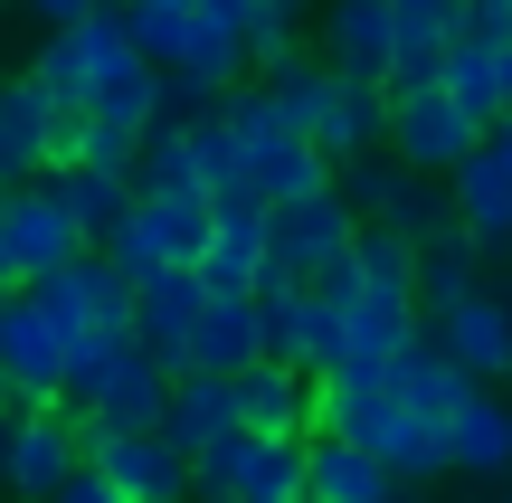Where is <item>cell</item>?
<instances>
[{"instance_id":"1","label":"cell","mask_w":512,"mask_h":503,"mask_svg":"<svg viewBox=\"0 0 512 503\" xmlns=\"http://www.w3.org/2000/svg\"><path fill=\"white\" fill-rule=\"evenodd\" d=\"M171 361H152L133 333H114V342H86L76 352V371H67V409L86 418L95 437H152L162 428V409H171Z\"/></svg>"},{"instance_id":"2","label":"cell","mask_w":512,"mask_h":503,"mask_svg":"<svg viewBox=\"0 0 512 503\" xmlns=\"http://www.w3.org/2000/svg\"><path fill=\"white\" fill-rule=\"evenodd\" d=\"M219 114H228V133L247 143V200H256V209H285V200L332 190V162L285 124V114H275V95L256 86V76H247L238 95H219Z\"/></svg>"},{"instance_id":"3","label":"cell","mask_w":512,"mask_h":503,"mask_svg":"<svg viewBox=\"0 0 512 503\" xmlns=\"http://www.w3.org/2000/svg\"><path fill=\"white\" fill-rule=\"evenodd\" d=\"M332 190H342V209H351L361 228H389V238H408V247L456 238V200H446V181H427V171L389 162V152L342 162V171H332Z\"/></svg>"},{"instance_id":"4","label":"cell","mask_w":512,"mask_h":503,"mask_svg":"<svg viewBox=\"0 0 512 503\" xmlns=\"http://www.w3.org/2000/svg\"><path fill=\"white\" fill-rule=\"evenodd\" d=\"M133 67H143V48H133L124 10L86 19V29H48V38H38V57H29V76L48 86V105H57V114H86L95 95L124 86Z\"/></svg>"},{"instance_id":"5","label":"cell","mask_w":512,"mask_h":503,"mask_svg":"<svg viewBox=\"0 0 512 503\" xmlns=\"http://www.w3.org/2000/svg\"><path fill=\"white\" fill-rule=\"evenodd\" d=\"M209 228H219V209H209L200 190H143L133 219L105 238V257L124 266L133 285H152V276H171V266H200L209 257Z\"/></svg>"},{"instance_id":"6","label":"cell","mask_w":512,"mask_h":503,"mask_svg":"<svg viewBox=\"0 0 512 503\" xmlns=\"http://www.w3.org/2000/svg\"><path fill=\"white\" fill-rule=\"evenodd\" d=\"M475 152H484V124L446 86H389V162L427 171V181H456Z\"/></svg>"},{"instance_id":"7","label":"cell","mask_w":512,"mask_h":503,"mask_svg":"<svg viewBox=\"0 0 512 503\" xmlns=\"http://www.w3.org/2000/svg\"><path fill=\"white\" fill-rule=\"evenodd\" d=\"M67 475H86V428L76 409H10L0 418V494L10 503H48Z\"/></svg>"},{"instance_id":"8","label":"cell","mask_w":512,"mask_h":503,"mask_svg":"<svg viewBox=\"0 0 512 503\" xmlns=\"http://www.w3.org/2000/svg\"><path fill=\"white\" fill-rule=\"evenodd\" d=\"M351 238H361V219L342 209V190L266 209V285H323L332 266H351Z\"/></svg>"},{"instance_id":"9","label":"cell","mask_w":512,"mask_h":503,"mask_svg":"<svg viewBox=\"0 0 512 503\" xmlns=\"http://www.w3.org/2000/svg\"><path fill=\"white\" fill-rule=\"evenodd\" d=\"M67 371H76V342L57 333V314L19 285V295H0V380H10L19 409H57L67 399Z\"/></svg>"},{"instance_id":"10","label":"cell","mask_w":512,"mask_h":503,"mask_svg":"<svg viewBox=\"0 0 512 503\" xmlns=\"http://www.w3.org/2000/svg\"><path fill=\"white\" fill-rule=\"evenodd\" d=\"M304 494V447L294 437H219V447L190 466V503H285Z\"/></svg>"},{"instance_id":"11","label":"cell","mask_w":512,"mask_h":503,"mask_svg":"<svg viewBox=\"0 0 512 503\" xmlns=\"http://www.w3.org/2000/svg\"><path fill=\"white\" fill-rule=\"evenodd\" d=\"M38 304L57 314V333L86 352V342H114V333H133V276L105 257V247H86L76 266H57V276H38L29 285Z\"/></svg>"},{"instance_id":"12","label":"cell","mask_w":512,"mask_h":503,"mask_svg":"<svg viewBox=\"0 0 512 503\" xmlns=\"http://www.w3.org/2000/svg\"><path fill=\"white\" fill-rule=\"evenodd\" d=\"M256 314H266V361H294L304 380H332V371L351 361L342 304H332L323 285H266V295H256Z\"/></svg>"},{"instance_id":"13","label":"cell","mask_w":512,"mask_h":503,"mask_svg":"<svg viewBox=\"0 0 512 503\" xmlns=\"http://www.w3.org/2000/svg\"><path fill=\"white\" fill-rule=\"evenodd\" d=\"M0 257L19 266V285H38V276H57V266H76V257H86V228L67 219L57 181L0 190Z\"/></svg>"},{"instance_id":"14","label":"cell","mask_w":512,"mask_h":503,"mask_svg":"<svg viewBox=\"0 0 512 503\" xmlns=\"http://www.w3.org/2000/svg\"><path fill=\"white\" fill-rule=\"evenodd\" d=\"M57 124L67 114L48 105L29 67L0 76V190H29V181H57Z\"/></svg>"},{"instance_id":"15","label":"cell","mask_w":512,"mask_h":503,"mask_svg":"<svg viewBox=\"0 0 512 503\" xmlns=\"http://www.w3.org/2000/svg\"><path fill=\"white\" fill-rule=\"evenodd\" d=\"M323 38H313V57H323L332 76H361V86H389L399 76V10L389 0H323Z\"/></svg>"},{"instance_id":"16","label":"cell","mask_w":512,"mask_h":503,"mask_svg":"<svg viewBox=\"0 0 512 503\" xmlns=\"http://www.w3.org/2000/svg\"><path fill=\"white\" fill-rule=\"evenodd\" d=\"M446 200H456V228L484 247V266L512 257V114L484 133V152H475V162L446 181Z\"/></svg>"},{"instance_id":"17","label":"cell","mask_w":512,"mask_h":503,"mask_svg":"<svg viewBox=\"0 0 512 503\" xmlns=\"http://www.w3.org/2000/svg\"><path fill=\"white\" fill-rule=\"evenodd\" d=\"M76 428H86V418H76ZM86 466L105 475L124 503H190V456L171 447L162 428L152 437H95L86 428Z\"/></svg>"},{"instance_id":"18","label":"cell","mask_w":512,"mask_h":503,"mask_svg":"<svg viewBox=\"0 0 512 503\" xmlns=\"http://www.w3.org/2000/svg\"><path fill=\"white\" fill-rule=\"evenodd\" d=\"M427 333L446 342V361H456L465 380H512V295L503 285H475V295L456 304V314H427Z\"/></svg>"},{"instance_id":"19","label":"cell","mask_w":512,"mask_h":503,"mask_svg":"<svg viewBox=\"0 0 512 503\" xmlns=\"http://www.w3.org/2000/svg\"><path fill=\"white\" fill-rule=\"evenodd\" d=\"M228 390H238V428L247 437H294V447H304V437L323 428V380H304L294 361H256Z\"/></svg>"},{"instance_id":"20","label":"cell","mask_w":512,"mask_h":503,"mask_svg":"<svg viewBox=\"0 0 512 503\" xmlns=\"http://www.w3.org/2000/svg\"><path fill=\"white\" fill-rule=\"evenodd\" d=\"M256 361H266V314H256V295H209L200 323H190L181 371H200V380H247Z\"/></svg>"},{"instance_id":"21","label":"cell","mask_w":512,"mask_h":503,"mask_svg":"<svg viewBox=\"0 0 512 503\" xmlns=\"http://www.w3.org/2000/svg\"><path fill=\"white\" fill-rule=\"evenodd\" d=\"M304 143L323 152L332 171H342V162H370V152H389V86L332 76V95H323V114H313V133H304Z\"/></svg>"},{"instance_id":"22","label":"cell","mask_w":512,"mask_h":503,"mask_svg":"<svg viewBox=\"0 0 512 503\" xmlns=\"http://www.w3.org/2000/svg\"><path fill=\"white\" fill-rule=\"evenodd\" d=\"M446 475H465V485H503L512 475V399L503 390H475L446 418Z\"/></svg>"},{"instance_id":"23","label":"cell","mask_w":512,"mask_h":503,"mask_svg":"<svg viewBox=\"0 0 512 503\" xmlns=\"http://www.w3.org/2000/svg\"><path fill=\"white\" fill-rule=\"evenodd\" d=\"M200 304H209L200 266H171V276L133 285V342H143L152 361H171V371H181V352H190V323H200Z\"/></svg>"},{"instance_id":"24","label":"cell","mask_w":512,"mask_h":503,"mask_svg":"<svg viewBox=\"0 0 512 503\" xmlns=\"http://www.w3.org/2000/svg\"><path fill=\"white\" fill-rule=\"evenodd\" d=\"M380 494H399V475L370 447H351V437H332V428L304 437V503H380Z\"/></svg>"},{"instance_id":"25","label":"cell","mask_w":512,"mask_h":503,"mask_svg":"<svg viewBox=\"0 0 512 503\" xmlns=\"http://www.w3.org/2000/svg\"><path fill=\"white\" fill-rule=\"evenodd\" d=\"M200 285H209V295H266V209H256V200L219 209L209 257H200Z\"/></svg>"},{"instance_id":"26","label":"cell","mask_w":512,"mask_h":503,"mask_svg":"<svg viewBox=\"0 0 512 503\" xmlns=\"http://www.w3.org/2000/svg\"><path fill=\"white\" fill-rule=\"evenodd\" d=\"M389 390H399V399H408V409H418V418H427V428H446V418H456V409H465V399H475V390H484V380H465V371H456V361H446V342H437V333H418V342H408V352H399V361H389Z\"/></svg>"},{"instance_id":"27","label":"cell","mask_w":512,"mask_h":503,"mask_svg":"<svg viewBox=\"0 0 512 503\" xmlns=\"http://www.w3.org/2000/svg\"><path fill=\"white\" fill-rule=\"evenodd\" d=\"M162 437L190 456V466H200V456L219 447V437H238V390H228V380L181 371V380H171V409H162Z\"/></svg>"},{"instance_id":"28","label":"cell","mask_w":512,"mask_h":503,"mask_svg":"<svg viewBox=\"0 0 512 503\" xmlns=\"http://www.w3.org/2000/svg\"><path fill=\"white\" fill-rule=\"evenodd\" d=\"M57 200H67V219L86 228V247H105L114 228L133 219L143 190H133V171H57Z\"/></svg>"},{"instance_id":"29","label":"cell","mask_w":512,"mask_h":503,"mask_svg":"<svg viewBox=\"0 0 512 503\" xmlns=\"http://www.w3.org/2000/svg\"><path fill=\"white\" fill-rule=\"evenodd\" d=\"M475 285H484V247L465 238V228L437 238V247H418V314H456Z\"/></svg>"},{"instance_id":"30","label":"cell","mask_w":512,"mask_h":503,"mask_svg":"<svg viewBox=\"0 0 512 503\" xmlns=\"http://www.w3.org/2000/svg\"><path fill=\"white\" fill-rule=\"evenodd\" d=\"M124 29H133V48H143V67H181L190 57V38H200V0H124Z\"/></svg>"},{"instance_id":"31","label":"cell","mask_w":512,"mask_h":503,"mask_svg":"<svg viewBox=\"0 0 512 503\" xmlns=\"http://www.w3.org/2000/svg\"><path fill=\"white\" fill-rule=\"evenodd\" d=\"M437 86L456 95V105L475 114L484 133H494L503 114H512V105H503V76H494V48H475V38H456V48H446V67H437Z\"/></svg>"},{"instance_id":"32","label":"cell","mask_w":512,"mask_h":503,"mask_svg":"<svg viewBox=\"0 0 512 503\" xmlns=\"http://www.w3.org/2000/svg\"><path fill=\"white\" fill-rule=\"evenodd\" d=\"M256 86L275 95V114H285L294 133H313V114H323V95H332V67H323V57L304 48V57H285V67H266Z\"/></svg>"},{"instance_id":"33","label":"cell","mask_w":512,"mask_h":503,"mask_svg":"<svg viewBox=\"0 0 512 503\" xmlns=\"http://www.w3.org/2000/svg\"><path fill=\"white\" fill-rule=\"evenodd\" d=\"M133 190H200V162H190V124H152V133H143ZM200 200H209V190H200Z\"/></svg>"},{"instance_id":"34","label":"cell","mask_w":512,"mask_h":503,"mask_svg":"<svg viewBox=\"0 0 512 503\" xmlns=\"http://www.w3.org/2000/svg\"><path fill=\"white\" fill-rule=\"evenodd\" d=\"M285 57H304V38H294L285 10H266V0H256V19H247V67L266 76V67H285Z\"/></svg>"},{"instance_id":"35","label":"cell","mask_w":512,"mask_h":503,"mask_svg":"<svg viewBox=\"0 0 512 503\" xmlns=\"http://www.w3.org/2000/svg\"><path fill=\"white\" fill-rule=\"evenodd\" d=\"M456 38H475V48H503V38H512V0H465Z\"/></svg>"},{"instance_id":"36","label":"cell","mask_w":512,"mask_h":503,"mask_svg":"<svg viewBox=\"0 0 512 503\" xmlns=\"http://www.w3.org/2000/svg\"><path fill=\"white\" fill-rule=\"evenodd\" d=\"M105 10H124V0H29L38 29H86V19H105Z\"/></svg>"},{"instance_id":"37","label":"cell","mask_w":512,"mask_h":503,"mask_svg":"<svg viewBox=\"0 0 512 503\" xmlns=\"http://www.w3.org/2000/svg\"><path fill=\"white\" fill-rule=\"evenodd\" d=\"M48 503H124V494H114V485H105V475H95V466H86V475H67V485H57Z\"/></svg>"},{"instance_id":"38","label":"cell","mask_w":512,"mask_h":503,"mask_svg":"<svg viewBox=\"0 0 512 503\" xmlns=\"http://www.w3.org/2000/svg\"><path fill=\"white\" fill-rule=\"evenodd\" d=\"M494 76H503V105H512V38H503V48H494Z\"/></svg>"},{"instance_id":"39","label":"cell","mask_w":512,"mask_h":503,"mask_svg":"<svg viewBox=\"0 0 512 503\" xmlns=\"http://www.w3.org/2000/svg\"><path fill=\"white\" fill-rule=\"evenodd\" d=\"M0 295H19V266H10V257H0Z\"/></svg>"},{"instance_id":"40","label":"cell","mask_w":512,"mask_h":503,"mask_svg":"<svg viewBox=\"0 0 512 503\" xmlns=\"http://www.w3.org/2000/svg\"><path fill=\"white\" fill-rule=\"evenodd\" d=\"M10 409H19V399H10V380H0V418H10Z\"/></svg>"},{"instance_id":"41","label":"cell","mask_w":512,"mask_h":503,"mask_svg":"<svg viewBox=\"0 0 512 503\" xmlns=\"http://www.w3.org/2000/svg\"><path fill=\"white\" fill-rule=\"evenodd\" d=\"M380 503H418V494H408V485H399V494H380Z\"/></svg>"},{"instance_id":"42","label":"cell","mask_w":512,"mask_h":503,"mask_svg":"<svg viewBox=\"0 0 512 503\" xmlns=\"http://www.w3.org/2000/svg\"><path fill=\"white\" fill-rule=\"evenodd\" d=\"M494 503H512V475H503V485H494Z\"/></svg>"},{"instance_id":"43","label":"cell","mask_w":512,"mask_h":503,"mask_svg":"<svg viewBox=\"0 0 512 503\" xmlns=\"http://www.w3.org/2000/svg\"><path fill=\"white\" fill-rule=\"evenodd\" d=\"M10 10H29V0H0V19H10Z\"/></svg>"},{"instance_id":"44","label":"cell","mask_w":512,"mask_h":503,"mask_svg":"<svg viewBox=\"0 0 512 503\" xmlns=\"http://www.w3.org/2000/svg\"><path fill=\"white\" fill-rule=\"evenodd\" d=\"M285 503H304V494H285Z\"/></svg>"}]
</instances>
